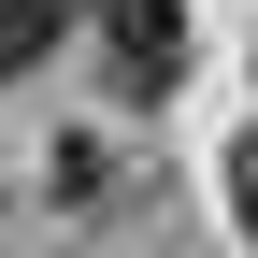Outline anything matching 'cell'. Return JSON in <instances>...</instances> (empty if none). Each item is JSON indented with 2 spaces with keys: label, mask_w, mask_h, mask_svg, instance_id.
Masks as SVG:
<instances>
[{
  "label": "cell",
  "mask_w": 258,
  "mask_h": 258,
  "mask_svg": "<svg viewBox=\"0 0 258 258\" xmlns=\"http://www.w3.org/2000/svg\"><path fill=\"white\" fill-rule=\"evenodd\" d=\"M115 57V101H172L186 86V0H86Z\"/></svg>",
  "instance_id": "cell-1"
},
{
  "label": "cell",
  "mask_w": 258,
  "mask_h": 258,
  "mask_svg": "<svg viewBox=\"0 0 258 258\" xmlns=\"http://www.w3.org/2000/svg\"><path fill=\"white\" fill-rule=\"evenodd\" d=\"M57 29H72V0H0V86H15V72H43V57H57Z\"/></svg>",
  "instance_id": "cell-2"
},
{
  "label": "cell",
  "mask_w": 258,
  "mask_h": 258,
  "mask_svg": "<svg viewBox=\"0 0 258 258\" xmlns=\"http://www.w3.org/2000/svg\"><path fill=\"white\" fill-rule=\"evenodd\" d=\"M230 215H244V244H258V144L230 158Z\"/></svg>",
  "instance_id": "cell-3"
}]
</instances>
